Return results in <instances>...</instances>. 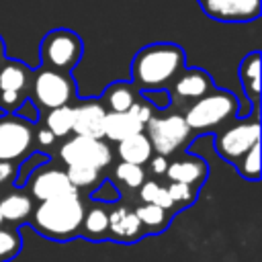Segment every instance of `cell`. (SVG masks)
Instances as JSON below:
<instances>
[{
	"mask_svg": "<svg viewBox=\"0 0 262 262\" xmlns=\"http://www.w3.org/2000/svg\"><path fill=\"white\" fill-rule=\"evenodd\" d=\"M237 172L246 178V180H258L260 178V143H256L254 147H250L235 164Z\"/></svg>",
	"mask_w": 262,
	"mask_h": 262,
	"instance_id": "25",
	"label": "cell"
},
{
	"mask_svg": "<svg viewBox=\"0 0 262 262\" xmlns=\"http://www.w3.org/2000/svg\"><path fill=\"white\" fill-rule=\"evenodd\" d=\"M4 223V217H2V211H0V225Z\"/></svg>",
	"mask_w": 262,
	"mask_h": 262,
	"instance_id": "39",
	"label": "cell"
},
{
	"mask_svg": "<svg viewBox=\"0 0 262 262\" xmlns=\"http://www.w3.org/2000/svg\"><path fill=\"white\" fill-rule=\"evenodd\" d=\"M84 53V43L82 39L70 31V29H53L49 31L39 47L41 55V68L70 74L74 66L80 61Z\"/></svg>",
	"mask_w": 262,
	"mask_h": 262,
	"instance_id": "4",
	"label": "cell"
},
{
	"mask_svg": "<svg viewBox=\"0 0 262 262\" xmlns=\"http://www.w3.org/2000/svg\"><path fill=\"white\" fill-rule=\"evenodd\" d=\"M154 205H158L160 209H164V211H170L172 207H174V203H172V199H170V194H168V190L164 188V186H160L158 188V192H156V196H154V201H151Z\"/></svg>",
	"mask_w": 262,
	"mask_h": 262,
	"instance_id": "34",
	"label": "cell"
},
{
	"mask_svg": "<svg viewBox=\"0 0 262 262\" xmlns=\"http://www.w3.org/2000/svg\"><path fill=\"white\" fill-rule=\"evenodd\" d=\"M143 123H139L131 111L125 113H106L104 117V137L113 139V141H123L131 135L143 133Z\"/></svg>",
	"mask_w": 262,
	"mask_h": 262,
	"instance_id": "18",
	"label": "cell"
},
{
	"mask_svg": "<svg viewBox=\"0 0 262 262\" xmlns=\"http://www.w3.org/2000/svg\"><path fill=\"white\" fill-rule=\"evenodd\" d=\"M29 190L39 203L78 192L72 186L68 174L63 170H57V168H45V170H39L35 176H31L29 178Z\"/></svg>",
	"mask_w": 262,
	"mask_h": 262,
	"instance_id": "12",
	"label": "cell"
},
{
	"mask_svg": "<svg viewBox=\"0 0 262 262\" xmlns=\"http://www.w3.org/2000/svg\"><path fill=\"white\" fill-rule=\"evenodd\" d=\"M215 88L211 76L201 68L182 70L170 84V96L174 100H199Z\"/></svg>",
	"mask_w": 262,
	"mask_h": 262,
	"instance_id": "14",
	"label": "cell"
},
{
	"mask_svg": "<svg viewBox=\"0 0 262 262\" xmlns=\"http://www.w3.org/2000/svg\"><path fill=\"white\" fill-rule=\"evenodd\" d=\"M137 100L135 94V86L131 82L119 80L106 86L104 94H102V106L106 108V113H125L131 108V104Z\"/></svg>",
	"mask_w": 262,
	"mask_h": 262,
	"instance_id": "19",
	"label": "cell"
},
{
	"mask_svg": "<svg viewBox=\"0 0 262 262\" xmlns=\"http://www.w3.org/2000/svg\"><path fill=\"white\" fill-rule=\"evenodd\" d=\"M151 108H154V106H151L149 102H143V100H135V102L131 104V108H129V111L133 113V117H135L139 123H143V125H145V123H147V121L154 117Z\"/></svg>",
	"mask_w": 262,
	"mask_h": 262,
	"instance_id": "31",
	"label": "cell"
},
{
	"mask_svg": "<svg viewBox=\"0 0 262 262\" xmlns=\"http://www.w3.org/2000/svg\"><path fill=\"white\" fill-rule=\"evenodd\" d=\"M76 84L70 74L53 72L47 68H39L33 72V82H31V98L41 106V108H57L63 104H70L74 98Z\"/></svg>",
	"mask_w": 262,
	"mask_h": 262,
	"instance_id": "6",
	"label": "cell"
},
{
	"mask_svg": "<svg viewBox=\"0 0 262 262\" xmlns=\"http://www.w3.org/2000/svg\"><path fill=\"white\" fill-rule=\"evenodd\" d=\"M33 70L18 59L4 57L0 61V108L4 113L18 111L31 96Z\"/></svg>",
	"mask_w": 262,
	"mask_h": 262,
	"instance_id": "5",
	"label": "cell"
},
{
	"mask_svg": "<svg viewBox=\"0 0 262 262\" xmlns=\"http://www.w3.org/2000/svg\"><path fill=\"white\" fill-rule=\"evenodd\" d=\"M66 174H68V178L76 190L84 188V186H92L98 180V170L90 168V166H68Z\"/></svg>",
	"mask_w": 262,
	"mask_h": 262,
	"instance_id": "27",
	"label": "cell"
},
{
	"mask_svg": "<svg viewBox=\"0 0 262 262\" xmlns=\"http://www.w3.org/2000/svg\"><path fill=\"white\" fill-rule=\"evenodd\" d=\"M119 156L123 162H129V164H137V166H143L145 162H149L151 158V143L149 139L145 137V133H137V135H131L123 141H119Z\"/></svg>",
	"mask_w": 262,
	"mask_h": 262,
	"instance_id": "20",
	"label": "cell"
},
{
	"mask_svg": "<svg viewBox=\"0 0 262 262\" xmlns=\"http://www.w3.org/2000/svg\"><path fill=\"white\" fill-rule=\"evenodd\" d=\"M145 137L151 143V151L158 156H170L180 149L190 135V127L186 125L182 115H168V117H151L145 127Z\"/></svg>",
	"mask_w": 262,
	"mask_h": 262,
	"instance_id": "7",
	"label": "cell"
},
{
	"mask_svg": "<svg viewBox=\"0 0 262 262\" xmlns=\"http://www.w3.org/2000/svg\"><path fill=\"white\" fill-rule=\"evenodd\" d=\"M201 10L219 23H250L260 16L262 0H196Z\"/></svg>",
	"mask_w": 262,
	"mask_h": 262,
	"instance_id": "11",
	"label": "cell"
},
{
	"mask_svg": "<svg viewBox=\"0 0 262 262\" xmlns=\"http://www.w3.org/2000/svg\"><path fill=\"white\" fill-rule=\"evenodd\" d=\"M49 160V156H45V154H41V151H37V154H33V156H29L23 164H20V168H18V176H16V184L20 186V184H25L27 182V178L31 176V172L37 168V166H41V164H45Z\"/></svg>",
	"mask_w": 262,
	"mask_h": 262,
	"instance_id": "30",
	"label": "cell"
},
{
	"mask_svg": "<svg viewBox=\"0 0 262 262\" xmlns=\"http://www.w3.org/2000/svg\"><path fill=\"white\" fill-rule=\"evenodd\" d=\"M149 168H151V172H154V174L162 176V174H166L168 160H166L164 156H151V158H149Z\"/></svg>",
	"mask_w": 262,
	"mask_h": 262,
	"instance_id": "35",
	"label": "cell"
},
{
	"mask_svg": "<svg viewBox=\"0 0 262 262\" xmlns=\"http://www.w3.org/2000/svg\"><path fill=\"white\" fill-rule=\"evenodd\" d=\"M6 57V51H4V39H2V35H0V61Z\"/></svg>",
	"mask_w": 262,
	"mask_h": 262,
	"instance_id": "38",
	"label": "cell"
},
{
	"mask_svg": "<svg viewBox=\"0 0 262 262\" xmlns=\"http://www.w3.org/2000/svg\"><path fill=\"white\" fill-rule=\"evenodd\" d=\"M20 252V235L0 227V262L14 258Z\"/></svg>",
	"mask_w": 262,
	"mask_h": 262,
	"instance_id": "28",
	"label": "cell"
},
{
	"mask_svg": "<svg viewBox=\"0 0 262 262\" xmlns=\"http://www.w3.org/2000/svg\"><path fill=\"white\" fill-rule=\"evenodd\" d=\"M115 176L127 186V188H139L145 182V172L141 166L137 164H129V162H121L115 170Z\"/></svg>",
	"mask_w": 262,
	"mask_h": 262,
	"instance_id": "26",
	"label": "cell"
},
{
	"mask_svg": "<svg viewBox=\"0 0 262 262\" xmlns=\"http://www.w3.org/2000/svg\"><path fill=\"white\" fill-rule=\"evenodd\" d=\"M166 190H168V194H170L174 207H176V205L186 207V205H190V203L194 201V196H196V190H194L192 186L180 184V182H170V186H168Z\"/></svg>",
	"mask_w": 262,
	"mask_h": 262,
	"instance_id": "29",
	"label": "cell"
},
{
	"mask_svg": "<svg viewBox=\"0 0 262 262\" xmlns=\"http://www.w3.org/2000/svg\"><path fill=\"white\" fill-rule=\"evenodd\" d=\"M143 225L137 219L135 211L121 205L115 207L108 213V235H113V239L119 242H137L143 235Z\"/></svg>",
	"mask_w": 262,
	"mask_h": 262,
	"instance_id": "15",
	"label": "cell"
},
{
	"mask_svg": "<svg viewBox=\"0 0 262 262\" xmlns=\"http://www.w3.org/2000/svg\"><path fill=\"white\" fill-rule=\"evenodd\" d=\"M133 211H135L137 219L141 221L143 229H147V231H151V233L162 231V229L168 225L166 211H164V209H160V207H158V205H154V203H143V205H139V207H137V209H133Z\"/></svg>",
	"mask_w": 262,
	"mask_h": 262,
	"instance_id": "24",
	"label": "cell"
},
{
	"mask_svg": "<svg viewBox=\"0 0 262 262\" xmlns=\"http://www.w3.org/2000/svg\"><path fill=\"white\" fill-rule=\"evenodd\" d=\"M207 162L203 158H182V160H174L172 164H168L166 168V176L170 178V182H180V184H188L194 190H199V186L205 182L207 178Z\"/></svg>",
	"mask_w": 262,
	"mask_h": 262,
	"instance_id": "16",
	"label": "cell"
},
{
	"mask_svg": "<svg viewBox=\"0 0 262 262\" xmlns=\"http://www.w3.org/2000/svg\"><path fill=\"white\" fill-rule=\"evenodd\" d=\"M239 82L246 94V104H250L256 113L260 104V51H252L242 59Z\"/></svg>",
	"mask_w": 262,
	"mask_h": 262,
	"instance_id": "17",
	"label": "cell"
},
{
	"mask_svg": "<svg viewBox=\"0 0 262 262\" xmlns=\"http://www.w3.org/2000/svg\"><path fill=\"white\" fill-rule=\"evenodd\" d=\"M184 49L176 43H149L131 61V84L141 92L162 90L184 70Z\"/></svg>",
	"mask_w": 262,
	"mask_h": 262,
	"instance_id": "1",
	"label": "cell"
},
{
	"mask_svg": "<svg viewBox=\"0 0 262 262\" xmlns=\"http://www.w3.org/2000/svg\"><path fill=\"white\" fill-rule=\"evenodd\" d=\"M82 219H84V205L76 192L39 203L33 215V225L41 235L57 242H66L80 233Z\"/></svg>",
	"mask_w": 262,
	"mask_h": 262,
	"instance_id": "2",
	"label": "cell"
},
{
	"mask_svg": "<svg viewBox=\"0 0 262 262\" xmlns=\"http://www.w3.org/2000/svg\"><path fill=\"white\" fill-rule=\"evenodd\" d=\"M80 231L88 239H102L108 233V213L104 211L102 205H96L90 211H84Z\"/></svg>",
	"mask_w": 262,
	"mask_h": 262,
	"instance_id": "21",
	"label": "cell"
},
{
	"mask_svg": "<svg viewBox=\"0 0 262 262\" xmlns=\"http://www.w3.org/2000/svg\"><path fill=\"white\" fill-rule=\"evenodd\" d=\"M256 143H260V123H258V119H252V121L244 119V121L233 123L217 133L215 151L223 160L237 164V160Z\"/></svg>",
	"mask_w": 262,
	"mask_h": 262,
	"instance_id": "9",
	"label": "cell"
},
{
	"mask_svg": "<svg viewBox=\"0 0 262 262\" xmlns=\"http://www.w3.org/2000/svg\"><path fill=\"white\" fill-rule=\"evenodd\" d=\"M237 113H239V102L235 94L229 90L213 88L209 94H205L203 98L194 100L188 106L184 121L190 127V131H209L237 117Z\"/></svg>",
	"mask_w": 262,
	"mask_h": 262,
	"instance_id": "3",
	"label": "cell"
},
{
	"mask_svg": "<svg viewBox=\"0 0 262 262\" xmlns=\"http://www.w3.org/2000/svg\"><path fill=\"white\" fill-rule=\"evenodd\" d=\"M92 199H98L100 203H115V201L119 199V192H117V188L106 180V182L92 194Z\"/></svg>",
	"mask_w": 262,
	"mask_h": 262,
	"instance_id": "32",
	"label": "cell"
},
{
	"mask_svg": "<svg viewBox=\"0 0 262 262\" xmlns=\"http://www.w3.org/2000/svg\"><path fill=\"white\" fill-rule=\"evenodd\" d=\"M45 129L53 137H66L68 133H72V106L70 104H63V106H57V108L47 111Z\"/></svg>",
	"mask_w": 262,
	"mask_h": 262,
	"instance_id": "23",
	"label": "cell"
},
{
	"mask_svg": "<svg viewBox=\"0 0 262 262\" xmlns=\"http://www.w3.org/2000/svg\"><path fill=\"white\" fill-rule=\"evenodd\" d=\"M59 158L68 166H90V168L102 170L104 166L111 164L113 151L108 143L102 139L74 135L59 147Z\"/></svg>",
	"mask_w": 262,
	"mask_h": 262,
	"instance_id": "10",
	"label": "cell"
},
{
	"mask_svg": "<svg viewBox=\"0 0 262 262\" xmlns=\"http://www.w3.org/2000/svg\"><path fill=\"white\" fill-rule=\"evenodd\" d=\"M12 174H14V166H12V162H0V184L6 182V180H10Z\"/></svg>",
	"mask_w": 262,
	"mask_h": 262,
	"instance_id": "36",
	"label": "cell"
},
{
	"mask_svg": "<svg viewBox=\"0 0 262 262\" xmlns=\"http://www.w3.org/2000/svg\"><path fill=\"white\" fill-rule=\"evenodd\" d=\"M104 117H106V108L98 100H84L78 106H72L74 135L102 139L104 137Z\"/></svg>",
	"mask_w": 262,
	"mask_h": 262,
	"instance_id": "13",
	"label": "cell"
},
{
	"mask_svg": "<svg viewBox=\"0 0 262 262\" xmlns=\"http://www.w3.org/2000/svg\"><path fill=\"white\" fill-rule=\"evenodd\" d=\"M31 199L23 192H10L0 201V211L2 217L8 221H23L25 217L31 215Z\"/></svg>",
	"mask_w": 262,
	"mask_h": 262,
	"instance_id": "22",
	"label": "cell"
},
{
	"mask_svg": "<svg viewBox=\"0 0 262 262\" xmlns=\"http://www.w3.org/2000/svg\"><path fill=\"white\" fill-rule=\"evenodd\" d=\"M37 139H39L43 145H51V143L55 141V137H53V135H51L47 129H41V131L37 133Z\"/></svg>",
	"mask_w": 262,
	"mask_h": 262,
	"instance_id": "37",
	"label": "cell"
},
{
	"mask_svg": "<svg viewBox=\"0 0 262 262\" xmlns=\"http://www.w3.org/2000/svg\"><path fill=\"white\" fill-rule=\"evenodd\" d=\"M158 188H160V184H158L156 180H145V182L139 186V199H141L143 203H151L154 196H156V192H158Z\"/></svg>",
	"mask_w": 262,
	"mask_h": 262,
	"instance_id": "33",
	"label": "cell"
},
{
	"mask_svg": "<svg viewBox=\"0 0 262 262\" xmlns=\"http://www.w3.org/2000/svg\"><path fill=\"white\" fill-rule=\"evenodd\" d=\"M33 145V123L20 115H0V162H14L29 154Z\"/></svg>",
	"mask_w": 262,
	"mask_h": 262,
	"instance_id": "8",
	"label": "cell"
}]
</instances>
